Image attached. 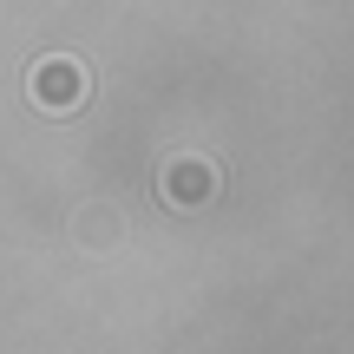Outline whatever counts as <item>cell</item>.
I'll use <instances>...</instances> for the list:
<instances>
[{
  "instance_id": "cell-1",
  "label": "cell",
  "mask_w": 354,
  "mask_h": 354,
  "mask_svg": "<svg viewBox=\"0 0 354 354\" xmlns=\"http://www.w3.org/2000/svg\"><path fill=\"white\" fill-rule=\"evenodd\" d=\"M26 99H33L39 118H73V112H86V99H92V66L73 59V53H46V59L26 66Z\"/></svg>"
},
{
  "instance_id": "cell-2",
  "label": "cell",
  "mask_w": 354,
  "mask_h": 354,
  "mask_svg": "<svg viewBox=\"0 0 354 354\" xmlns=\"http://www.w3.org/2000/svg\"><path fill=\"white\" fill-rule=\"evenodd\" d=\"M216 190H223V171H216V158L203 151H177L165 158V171H158V197H165V210H203V203H216Z\"/></svg>"
},
{
  "instance_id": "cell-3",
  "label": "cell",
  "mask_w": 354,
  "mask_h": 354,
  "mask_svg": "<svg viewBox=\"0 0 354 354\" xmlns=\"http://www.w3.org/2000/svg\"><path fill=\"white\" fill-rule=\"evenodd\" d=\"M73 236L86 243V250H112V243L125 236V216H118V203H86V210L73 216Z\"/></svg>"
}]
</instances>
